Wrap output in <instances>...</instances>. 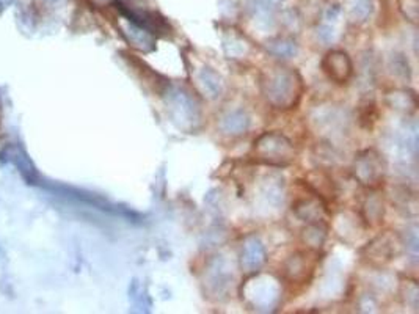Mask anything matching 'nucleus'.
Masks as SVG:
<instances>
[{"instance_id":"1","label":"nucleus","mask_w":419,"mask_h":314,"mask_svg":"<svg viewBox=\"0 0 419 314\" xmlns=\"http://www.w3.org/2000/svg\"><path fill=\"white\" fill-rule=\"evenodd\" d=\"M261 91L274 109H296L303 95V80L292 68L272 67L261 75Z\"/></svg>"},{"instance_id":"2","label":"nucleus","mask_w":419,"mask_h":314,"mask_svg":"<svg viewBox=\"0 0 419 314\" xmlns=\"http://www.w3.org/2000/svg\"><path fill=\"white\" fill-rule=\"evenodd\" d=\"M254 159L272 167H287L296 160V149L286 135L265 132L253 145Z\"/></svg>"},{"instance_id":"3","label":"nucleus","mask_w":419,"mask_h":314,"mask_svg":"<svg viewBox=\"0 0 419 314\" xmlns=\"http://www.w3.org/2000/svg\"><path fill=\"white\" fill-rule=\"evenodd\" d=\"M319 261V250L307 248V250L296 252L291 258L286 259L283 266V278L291 285H308L314 277Z\"/></svg>"},{"instance_id":"4","label":"nucleus","mask_w":419,"mask_h":314,"mask_svg":"<svg viewBox=\"0 0 419 314\" xmlns=\"http://www.w3.org/2000/svg\"><path fill=\"white\" fill-rule=\"evenodd\" d=\"M385 162L375 149H364L358 153L353 162V176L363 187L375 191L385 180Z\"/></svg>"},{"instance_id":"5","label":"nucleus","mask_w":419,"mask_h":314,"mask_svg":"<svg viewBox=\"0 0 419 314\" xmlns=\"http://www.w3.org/2000/svg\"><path fill=\"white\" fill-rule=\"evenodd\" d=\"M400 237L393 231H385L363 248V259L372 267H383L393 261L400 250Z\"/></svg>"},{"instance_id":"6","label":"nucleus","mask_w":419,"mask_h":314,"mask_svg":"<svg viewBox=\"0 0 419 314\" xmlns=\"http://www.w3.org/2000/svg\"><path fill=\"white\" fill-rule=\"evenodd\" d=\"M322 71L336 84H347L353 75V63L344 51H330L322 60Z\"/></svg>"},{"instance_id":"7","label":"nucleus","mask_w":419,"mask_h":314,"mask_svg":"<svg viewBox=\"0 0 419 314\" xmlns=\"http://www.w3.org/2000/svg\"><path fill=\"white\" fill-rule=\"evenodd\" d=\"M294 214L307 224H326L328 221V210L326 204L309 192L307 197H302L292 204Z\"/></svg>"},{"instance_id":"8","label":"nucleus","mask_w":419,"mask_h":314,"mask_svg":"<svg viewBox=\"0 0 419 314\" xmlns=\"http://www.w3.org/2000/svg\"><path fill=\"white\" fill-rule=\"evenodd\" d=\"M304 187L309 192L314 193L319 200H322L325 204L333 203L338 198V189L328 173L325 170H313L304 176Z\"/></svg>"},{"instance_id":"9","label":"nucleus","mask_w":419,"mask_h":314,"mask_svg":"<svg viewBox=\"0 0 419 314\" xmlns=\"http://www.w3.org/2000/svg\"><path fill=\"white\" fill-rule=\"evenodd\" d=\"M265 263V248L258 237H248L245 241L241 254V266L245 272H258Z\"/></svg>"},{"instance_id":"10","label":"nucleus","mask_w":419,"mask_h":314,"mask_svg":"<svg viewBox=\"0 0 419 314\" xmlns=\"http://www.w3.org/2000/svg\"><path fill=\"white\" fill-rule=\"evenodd\" d=\"M173 95L175 96L171 97L170 106L173 112H175L176 120L186 121V118H189V121H192V118L193 120H197V115L200 113L197 102H195L187 93H184V91H176V93Z\"/></svg>"},{"instance_id":"11","label":"nucleus","mask_w":419,"mask_h":314,"mask_svg":"<svg viewBox=\"0 0 419 314\" xmlns=\"http://www.w3.org/2000/svg\"><path fill=\"white\" fill-rule=\"evenodd\" d=\"M128 40L135 49L145 52H149L154 49V36H152L149 29H146V27L134 23V21L130 19H128Z\"/></svg>"},{"instance_id":"12","label":"nucleus","mask_w":419,"mask_h":314,"mask_svg":"<svg viewBox=\"0 0 419 314\" xmlns=\"http://www.w3.org/2000/svg\"><path fill=\"white\" fill-rule=\"evenodd\" d=\"M363 208L364 209H363L361 217L364 219V221H366L368 225H377L383 220L385 203H383L382 195H379V193L368 195V198L364 200Z\"/></svg>"},{"instance_id":"13","label":"nucleus","mask_w":419,"mask_h":314,"mask_svg":"<svg viewBox=\"0 0 419 314\" xmlns=\"http://www.w3.org/2000/svg\"><path fill=\"white\" fill-rule=\"evenodd\" d=\"M250 128V117L242 110H234L223 118L220 123V129L225 134L239 135L247 132Z\"/></svg>"},{"instance_id":"14","label":"nucleus","mask_w":419,"mask_h":314,"mask_svg":"<svg viewBox=\"0 0 419 314\" xmlns=\"http://www.w3.org/2000/svg\"><path fill=\"white\" fill-rule=\"evenodd\" d=\"M326 231H328L326 224H307V228L302 231V241L307 248L319 250L326 239Z\"/></svg>"},{"instance_id":"15","label":"nucleus","mask_w":419,"mask_h":314,"mask_svg":"<svg viewBox=\"0 0 419 314\" xmlns=\"http://www.w3.org/2000/svg\"><path fill=\"white\" fill-rule=\"evenodd\" d=\"M386 102L391 109H396L399 112H413L416 110V96L413 93H408L405 90H393L386 96Z\"/></svg>"},{"instance_id":"16","label":"nucleus","mask_w":419,"mask_h":314,"mask_svg":"<svg viewBox=\"0 0 419 314\" xmlns=\"http://www.w3.org/2000/svg\"><path fill=\"white\" fill-rule=\"evenodd\" d=\"M10 160L14 162L16 169L19 170V173L23 175L27 182L38 184V173L35 170L34 162L29 159V156H27L23 149H14L12 153V157H10Z\"/></svg>"},{"instance_id":"17","label":"nucleus","mask_w":419,"mask_h":314,"mask_svg":"<svg viewBox=\"0 0 419 314\" xmlns=\"http://www.w3.org/2000/svg\"><path fill=\"white\" fill-rule=\"evenodd\" d=\"M200 85L203 86V91L209 97H217L222 95V79L219 74H215L211 68H204L200 74Z\"/></svg>"},{"instance_id":"18","label":"nucleus","mask_w":419,"mask_h":314,"mask_svg":"<svg viewBox=\"0 0 419 314\" xmlns=\"http://www.w3.org/2000/svg\"><path fill=\"white\" fill-rule=\"evenodd\" d=\"M374 10V0H350L349 2V12L350 18L358 23L366 21L371 16Z\"/></svg>"},{"instance_id":"19","label":"nucleus","mask_w":419,"mask_h":314,"mask_svg":"<svg viewBox=\"0 0 419 314\" xmlns=\"http://www.w3.org/2000/svg\"><path fill=\"white\" fill-rule=\"evenodd\" d=\"M270 51L272 53H275V56H281L283 58H289L292 57L294 53H296L297 47L292 45L291 41H285V40H280L278 43H274V45L270 46Z\"/></svg>"},{"instance_id":"20","label":"nucleus","mask_w":419,"mask_h":314,"mask_svg":"<svg viewBox=\"0 0 419 314\" xmlns=\"http://www.w3.org/2000/svg\"><path fill=\"white\" fill-rule=\"evenodd\" d=\"M400 5L407 18L415 23L418 19V0H400Z\"/></svg>"}]
</instances>
